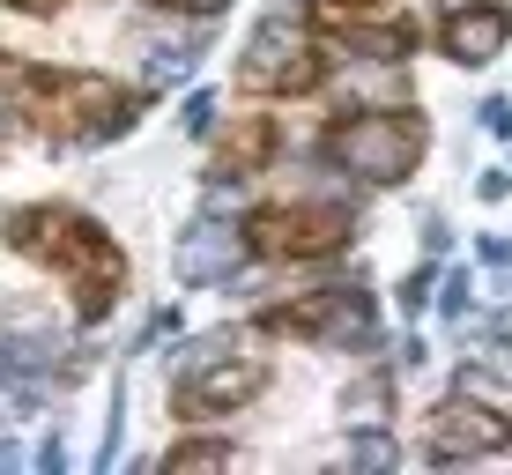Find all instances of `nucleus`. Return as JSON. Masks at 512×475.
<instances>
[{
	"label": "nucleus",
	"instance_id": "23",
	"mask_svg": "<svg viewBox=\"0 0 512 475\" xmlns=\"http://www.w3.org/2000/svg\"><path fill=\"white\" fill-rule=\"evenodd\" d=\"M490 334H498V342H512V297H505V312H498V327H490Z\"/></svg>",
	"mask_w": 512,
	"mask_h": 475
},
{
	"label": "nucleus",
	"instance_id": "3",
	"mask_svg": "<svg viewBox=\"0 0 512 475\" xmlns=\"http://www.w3.org/2000/svg\"><path fill=\"white\" fill-rule=\"evenodd\" d=\"M431 156V119L416 104H379V112H342L320 134V164L349 171L357 186H401Z\"/></svg>",
	"mask_w": 512,
	"mask_h": 475
},
{
	"label": "nucleus",
	"instance_id": "22",
	"mask_svg": "<svg viewBox=\"0 0 512 475\" xmlns=\"http://www.w3.org/2000/svg\"><path fill=\"white\" fill-rule=\"evenodd\" d=\"M0 8H15V15H60L67 0H0Z\"/></svg>",
	"mask_w": 512,
	"mask_h": 475
},
{
	"label": "nucleus",
	"instance_id": "7",
	"mask_svg": "<svg viewBox=\"0 0 512 475\" xmlns=\"http://www.w3.org/2000/svg\"><path fill=\"white\" fill-rule=\"evenodd\" d=\"M260 386H268V364L260 357H201L186 364L179 379H171V416H186V424H201V416H238L245 401H260Z\"/></svg>",
	"mask_w": 512,
	"mask_h": 475
},
{
	"label": "nucleus",
	"instance_id": "8",
	"mask_svg": "<svg viewBox=\"0 0 512 475\" xmlns=\"http://www.w3.org/2000/svg\"><path fill=\"white\" fill-rule=\"evenodd\" d=\"M512 446V416L490 409V401L475 394H453L431 409V438H423V453H431L438 468H461V461H490V453Z\"/></svg>",
	"mask_w": 512,
	"mask_h": 475
},
{
	"label": "nucleus",
	"instance_id": "17",
	"mask_svg": "<svg viewBox=\"0 0 512 475\" xmlns=\"http://www.w3.org/2000/svg\"><path fill=\"white\" fill-rule=\"evenodd\" d=\"M186 134H216V97H208V90L186 97Z\"/></svg>",
	"mask_w": 512,
	"mask_h": 475
},
{
	"label": "nucleus",
	"instance_id": "1",
	"mask_svg": "<svg viewBox=\"0 0 512 475\" xmlns=\"http://www.w3.org/2000/svg\"><path fill=\"white\" fill-rule=\"evenodd\" d=\"M0 238H8V253H23V260H38V268L60 275L67 297H75V320L82 327H104V320H112V305L127 297V253H119V238L104 231L97 216L67 208V201L8 208Z\"/></svg>",
	"mask_w": 512,
	"mask_h": 475
},
{
	"label": "nucleus",
	"instance_id": "2",
	"mask_svg": "<svg viewBox=\"0 0 512 475\" xmlns=\"http://www.w3.org/2000/svg\"><path fill=\"white\" fill-rule=\"evenodd\" d=\"M0 104H8L15 119H30L38 134L52 142H119V134L141 119V104L149 90H127V82L112 75H82V67H45V60H15V52H0Z\"/></svg>",
	"mask_w": 512,
	"mask_h": 475
},
{
	"label": "nucleus",
	"instance_id": "5",
	"mask_svg": "<svg viewBox=\"0 0 512 475\" xmlns=\"http://www.w3.org/2000/svg\"><path fill=\"white\" fill-rule=\"evenodd\" d=\"M238 231H245L253 260H327L349 245L357 216L342 201H282V208H253Z\"/></svg>",
	"mask_w": 512,
	"mask_h": 475
},
{
	"label": "nucleus",
	"instance_id": "21",
	"mask_svg": "<svg viewBox=\"0 0 512 475\" xmlns=\"http://www.w3.org/2000/svg\"><path fill=\"white\" fill-rule=\"evenodd\" d=\"M38 468H45V475L67 468V446H60V438H45V446H38Z\"/></svg>",
	"mask_w": 512,
	"mask_h": 475
},
{
	"label": "nucleus",
	"instance_id": "13",
	"mask_svg": "<svg viewBox=\"0 0 512 475\" xmlns=\"http://www.w3.org/2000/svg\"><path fill=\"white\" fill-rule=\"evenodd\" d=\"M201 52H208V23L193 30V38H156V45H149V82H179Z\"/></svg>",
	"mask_w": 512,
	"mask_h": 475
},
{
	"label": "nucleus",
	"instance_id": "6",
	"mask_svg": "<svg viewBox=\"0 0 512 475\" xmlns=\"http://www.w3.org/2000/svg\"><path fill=\"white\" fill-rule=\"evenodd\" d=\"M260 334H305L327 349H372L379 342V297L364 290H305L260 312Z\"/></svg>",
	"mask_w": 512,
	"mask_h": 475
},
{
	"label": "nucleus",
	"instance_id": "15",
	"mask_svg": "<svg viewBox=\"0 0 512 475\" xmlns=\"http://www.w3.org/2000/svg\"><path fill=\"white\" fill-rule=\"evenodd\" d=\"M342 409H349V424H379L386 416V379H357L342 394Z\"/></svg>",
	"mask_w": 512,
	"mask_h": 475
},
{
	"label": "nucleus",
	"instance_id": "16",
	"mask_svg": "<svg viewBox=\"0 0 512 475\" xmlns=\"http://www.w3.org/2000/svg\"><path fill=\"white\" fill-rule=\"evenodd\" d=\"M475 127L498 134V142H512V97H483V104H475Z\"/></svg>",
	"mask_w": 512,
	"mask_h": 475
},
{
	"label": "nucleus",
	"instance_id": "11",
	"mask_svg": "<svg viewBox=\"0 0 512 475\" xmlns=\"http://www.w3.org/2000/svg\"><path fill=\"white\" fill-rule=\"evenodd\" d=\"M275 149H282V127L268 112L231 119V127L216 134V179H253L260 164H275Z\"/></svg>",
	"mask_w": 512,
	"mask_h": 475
},
{
	"label": "nucleus",
	"instance_id": "12",
	"mask_svg": "<svg viewBox=\"0 0 512 475\" xmlns=\"http://www.w3.org/2000/svg\"><path fill=\"white\" fill-rule=\"evenodd\" d=\"M231 461H238L231 438H179L156 468H164V475H193V468H231Z\"/></svg>",
	"mask_w": 512,
	"mask_h": 475
},
{
	"label": "nucleus",
	"instance_id": "24",
	"mask_svg": "<svg viewBox=\"0 0 512 475\" xmlns=\"http://www.w3.org/2000/svg\"><path fill=\"white\" fill-rule=\"evenodd\" d=\"M149 8H179V0H149Z\"/></svg>",
	"mask_w": 512,
	"mask_h": 475
},
{
	"label": "nucleus",
	"instance_id": "18",
	"mask_svg": "<svg viewBox=\"0 0 512 475\" xmlns=\"http://www.w3.org/2000/svg\"><path fill=\"white\" fill-rule=\"evenodd\" d=\"M475 193H483V201H490V208H498V201H505V193H512V171H505V164H490V171H483V179H475Z\"/></svg>",
	"mask_w": 512,
	"mask_h": 475
},
{
	"label": "nucleus",
	"instance_id": "9",
	"mask_svg": "<svg viewBox=\"0 0 512 475\" xmlns=\"http://www.w3.org/2000/svg\"><path fill=\"white\" fill-rule=\"evenodd\" d=\"M512 38V0H453L438 8V45L453 67H490Z\"/></svg>",
	"mask_w": 512,
	"mask_h": 475
},
{
	"label": "nucleus",
	"instance_id": "19",
	"mask_svg": "<svg viewBox=\"0 0 512 475\" xmlns=\"http://www.w3.org/2000/svg\"><path fill=\"white\" fill-rule=\"evenodd\" d=\"M423 297H431V268H416L409 283H401V312H423Z\"/></svg>",
	"mask_w": 512,
	"mask_h": 475
},
{
	"label": "nucleus",
	"instance_id": "10",
	"mask_svg": "<svg viewBox=\"0 0 512 475\" xmlns=\"http://www.w3.org/2000/svg\"><path fill=\"white\" fill-rule=\"evenodd\" d=\"M245 231L238 223H223V216H201L186 231V245H179V283H231V275L245 268Z\"/></svg>",
	"mask_w": 512,
	"mask_h": 475
},
{
	"label": "nucleus",
	"instance_id": "4",
	"mask_svg": "<svg viewBox=\"0 0 512 475\" xmlns=\"http://www.w3.org/2000/svg\"><path fill=\"white\" fill-rule=\"evenodd\" d=\"M327 82V45L312 30L305 8H268L245 38V60H238V90L245 97H312Z\"/></svg>",
	"mask_w": 512,
	"mask_h": 475
},
{
	"label": "nucleus",
	"instance_id": "14",
	"mask_svg": "<svg viewBox=\"0 0 512 475\" xmlns=\"http://www.w3.org/2000/svg\"><path fill=\"white\" fill-rule=\"evenodd\" d=\"M401 461V446L386 431H372V424H357V438H349V468H364V475H386Z\"/></svg>",
	"mask_w": 512,
	"mask_h": 475
},
{
	"label": "nucleus",
	"instance_id": "20",
	"mask_svg": "<svg viewBox=\"0 0 512 475\" xmlns=\"http://www.w3.org/2000/svg\"><path fill=\"white\" fill-rule=\"evenodd\" d=\"M438 305H446V320H461V312H468V275H453V283H446V297H438Z\"/></svg>",
	"mask_w": 512,
	"mask_h": 475
}]
</instances>
